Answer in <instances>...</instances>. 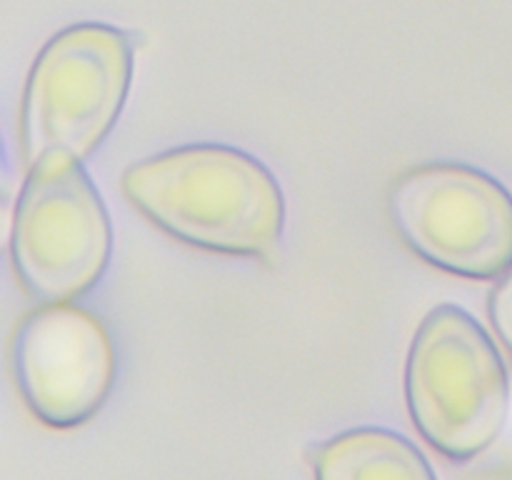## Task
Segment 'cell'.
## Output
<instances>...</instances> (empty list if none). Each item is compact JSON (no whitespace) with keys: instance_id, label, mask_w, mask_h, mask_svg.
<instances>
[{"instance_id":"6da1fadb","label":"cell","mask_w":512,"mask_h":480,"mask_svg":"<svg viewBox=\"0 0 512 480\" xmlns=\"http://www.w3.org/2000/svg\"><path fill=\"white\" fill-rule=\"evenodd\" d=\"M125 200L170 238L230 258H265L283 238L285 195L255 155L220 143L163 150L120 175Z\"/></svg>"},{"instance_id":"7a4b0ae2","label":"cell","mask_w":512,"mask_h":480,"mask_svg":"<svg viewBox=\"0 0 512 480\" xmlns=\"http://www.w3.org/2000/svg\"><path fill=\"white\" fill-rule=\"evenodd\" d=\"M133 38L108 23H75L35 55L20 95L25 173L83 165L113 133L133 83Z\"/></svg>"},{"instance_id":"3957f363","label":"cell","mask_w":512,"mask_h":480,"mask_svg":"<svg viewBox=\"0 0 512 480\" xmlns=\"http://www.w3.org/2000/svg\"><path fill=\"white\" fill-rule=\"evenodd\" d=\"M405 400L430 448L470 463L493 448L510 413V380L488 330L460 305L420 320L405 363Z\"/></svg>"},{"instance_id":"277c9868","label":"cell","mask_w":512,"mask_h":480,"mask_svg":"<svg viewBox=\"0 0 512 480\" xmlns=\"http://www.w3.org/2000/svg\"><path fill=\"white\" fill-rule=\"evenodd\" d=\"M398 238L418 258L468 280L512 270V195L500 180L463 163L408 168L388 190Z\"/></svg>"},{"instance_id":"5b68a950","label":"cell","mask_w":512,"mask_h":480,"mask_svg":"<svg viewBox=\"0 0 512 480\" xmlns=\"http://www.w3.org/2000/svg\"><path fill=\"white\" fill-rule=\"evenodd\" d=\"M113 223L83 165L25 173L10 225V260L38 305L75 303L103 280Z\"/></svg>"},{"instance_id":"8992f818","label":"cell","mask_w":512,"mask_h":480,"mask_svg":"<svg viewBox=\"0 0 512 480\" xmlns=\"http://www.w3.org/2000/svg\"><path fill=\"white\" fill-rule=\"evenodd\" d=\"M10 373L25 408L43 425L70 430L100 413L115 385L113 338L75 303L28 310L10 335Z\"/></svg>"},{"instance_id":"52a82bcc","label":"cell","mask_w":512,"mask_h":480,"mask_svg":"<svg viewBox=\"0 0 512 480\" xmlns=\"http://www.w3.org/2000/svg\"><path fill=\"white\" fill-rule=\"evenodd\" d=\"M315 480H438L433 465L405 435L353 428L315 448Z\"/></svg>"},{"instance_id":"ba28073f","label":"cell","mask_w":512,"mask_h":480,"mask_svg":"<svg viewBox=\"0 0 512 480\" xmlns=\"http://www.w3.org/2000/svg\"><path fill=\"white\" fill-rule=\"evenodd\" d=\"M488 318L493 333L512 355V270L495 283L488 295Z\"/></svg>"}]
</instances>
